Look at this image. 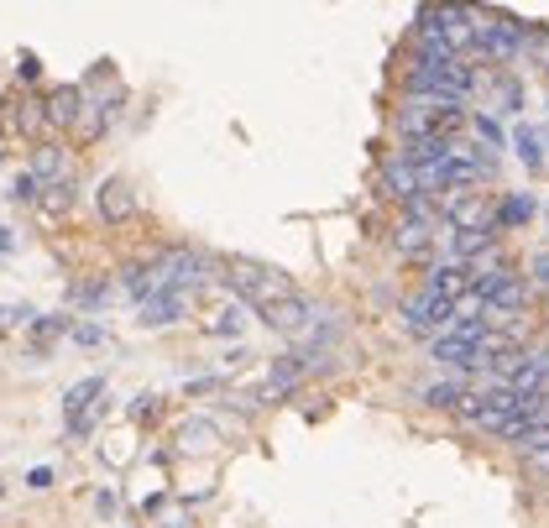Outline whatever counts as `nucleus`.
I'll return each instance as SVG.
<instances>
[{
	"mask_svg": "<svg viewBox=\"0 0 549 528\" xmlns=\"http://www.w3.org/2000/svg\"><path fill=\"white\" fill-rule=\"evenodd\" d=\"M53 121H48V100H16V131L27 136H42Z\"/></svg>",
	"mask_w": 549,
	"mask_h": 528,
	"instance_id": "dca6fc26",
	"label": "nucleus"
},
{
	"mask_svg": "<svg viewBox=\"0 0 549 528\" xmlns=\"http://www.w3.org/2000/svg\"><path fill=\"white\" fill-rule=\"evenodd\" d=\"M450 251H455V262H471V257H482V251H492V231H455Z\"/></svg>",
	"mask_w": 549,
	"mask_h": 528,
	"instance_id": "a211bd4d",
	"label": "nucleus"
},
{
	"mask_svg": "<svg viewBox=\"0 0 549 528\" xmlns=\"http://www.w3.org/2000/svg\"><path fill=\"white\" fill-rule=\"evenodd\" d=\"M32 319V309L27 304H0V335H11V330H21Z\"/></svg>",
	"mask_w": 549,
	"mask_h": 528,
	"instance_id": "5701e85b",
	"label": "nucleus"
},
{
	"mask_svg": "<svg viewBox=\"0 0 549 528\" xmlns=\"http://www.w3.org/2000/svg\"><path fill=\"white\" fill-rule=\"evenodd\" d=\"M534 210H539V204H534V194H508V199L497 204V225H523V220H529Z\"/></svg>",
	"mask_w": 549,
	"mask_h": 528,
	"instance_id": "6ab92c4d",
	"label": "nucleus"
},
{
	"mask_svg": "<svg viewBox=\"0 0 549 528\" xmlns=\"http://www.w3.org/2000/svg\"><path fill=\"white\" fill-rule=\"evenodd\" d=\"M429 293H440L445 304H461V298L471 293V267L466 262H445V267H434L429 272V283H424Z\"/></svg>",
	"mask_w": 549,
	"mask_h": 528,
	"instance_id": "1a4fd4ad",
	"label": "nucleus"
},
{
	"mask_svg": "<svg viewBox=\"0 0 549 528\" xmlns=\"http://www.w3.org/2000/svg\"><path fill=\"white\" fill-rule=\"evenodd\" d=\"M79 298H84V304H105V283H89V288H79Z\"/></svg>",
	"mask_w": 549,
	"mask_h": 528,
	"instance_id": "c756f323",
	"label": "nucleus"
},
{
	"mask_svg": "<svg viewBox=\"0 0 549 528\" xmlns=\"http://www.w3.org/2000/svg\"><path fill=\"white\" fill-rule=\"evenodd\" d=\"M157 272H163V288L189 293L194 283H204V272H210V257H199V251H189V246H173V251H163Z\"/></svg>",
	"mask_w": 549,
	"mask_h": 528,
	"instance_id": "7ed1b4c3",
	"label": "nucleus"
},
{
	"mask_svg": "<svg viewBox=\"0 0 549 528\" xmlns=\"http://www.w3.org/2000/svg\"><path fill=\"white\" fill-rule=\"evenodd\" d=\"M382 189L393 199H403V204H414V199H424V178L408 168L403 157H387V163H382Z\"/></svg>",
	"mask_w": 549,
	"mask_h": 528,
	"instance_id": "6e6552de",
	"label": "nucleus"
},
{
	"mask_svg": "<svg viewBox=\"0 0 549 528\" xmlns=\"http://www.w3.org/2000/svg\"><path fill=\"white\" fill-rule=\"evenodd\" d=\"M173 440H178L183 455H215L220 450V424L215 419H183Z\"/></svg>",
	"mask_w": 549,
	"mask_h": 528,
	"instance_id": "0eeeda50",
	"label": "nucleus"
},
{
	"mask_svg": "<svg viewBox=\"0 0 549 528\" xmlns=\"http://www.w3.org/2000/svg\"><path fill=\"white\" fill-rule=\"evenodd\" d=\"M100 215H105L110 225H121V220L136 215V194H131L126 178H105V183H100Z\"/></svg>",
	"mask_w": 549,
	"mask_h": 528,
	"instance_id": "9b49d317",
	"label": "nucleus"
},
{
	"mask_svg": "<svg viewBox=\"0 0 549 528\" xmlns=\"http://www.w3.org/2000/svg\"><path fill=\"white\" fill-rule=\"evenodd\" d=\"M74 340H79V346H100L105 330H100V325H79V330H74Z\"/></svg>",
	"mask_w": 549,
	"mask_h": 528,
	"instance_id": "c85d7f7f",
	"label": "nucleus"
},
{
	"mask_svg": "<svg viewBox=\"0 0 549 528\" xmlns=\"http://www.w3.org/2000/svg\"><path fill=\"white\" fill-rule=\"evenodd\" d=\"M6 251H16V236L6 231V225H0V257H6Z\"/></svg>",
	"mask_w": 549,
	"mask_h": 528,
	"instance_id": "7c9ffc66",
	"label": "nucleus"
},
{
	"mask_svg": "<svg viewBox=\"0 0 549 528\" xmlns=\"http://www.w3.org/2000/svg\"><path fill=\"white\" fill-rule=\"evenodd\" d=\"M513 147H518V157H523L529 168H544V136H539L534 126H518V131H513Z\"/></svg>",
	"mask_w": 549,
	"mask_h": 528,
	"instance_id": "aec40b11",
	"label": "nucleus"
},
{
	"mask_svg": "<svg viewBox=\"0 0 549 528\" xmlns=\"http://www.w3.org/2000/svg\"><path fill=\"white\" fill-rule=\"evenodd\" d=\"M152 413H157V398H131V419H136V424L152 419Z\"/></svg>",
	"mask_w": 549,
	"mask_h": 528,
	"instance_id": "cd10ccee",
	"label": "nucleus"
},
{
	"mask_svg": "<svg viewBox=\"0 0 549 528\" xmlns=\"http://www.w3.org/2000/svg\"><path fill=\"white\" fill-rule=\"evenodd\" d=\"M450 309L455 304H445V298L440 293H414V298H408V304H403V319H408V330H414V335H429L434 325H445V319H450Z\"/></svg>",
	"mask_w": 549,
	"mask_h": 528,
	"instance_id": "39448f33",
	"label": "nucleus"
},
{
	"mask_svg": "<svg viewBox=\"0 0 549 528\" xmlns=\"http://www.w3.org/2000/svg\"><path fill=\"white\" fill-rule=\"evenodd\" d=\"M529 278H534V283H544V288H549V251H539V257H534V262H529Z\"/></svg>",
	"mask_w": 549,
	"mask_h": 528,
	"instance_id": "bb28decb",
	"label": "nucleus"
},
{
	"mask_svg": "<svg viewBox=\"0 0 549 528\" xmlns=\"http://www.w3.org/2000/svg\"><path fill=\"white\" fill-rule=\"evenodd\" d=\"M497 100H502V110H518L523 105V84L518 79H502L497 84Z\"/></svg>",
	"mask_w": 549,
	"mask_h": 528,
	"instance_id": "a878e982",
	"label": "nucleus"
},
{
	"mask_svg": "<svg viewBox=\"0 0 549 528\" xmlns=\"http://www.w3.org/2000/svg\"><path fill=\"white\" fill-rule=\"evenodd\" d=\"M429 351H434V361L461 366V372H476V366H482V346H476V340H466V335H440Z\"/></svg>",
	"mask_w": 549,
	"mask_h": 528,
	"instance_id": "9d476101",
	"label": "nucleus"
},
{
	"mask_svg": "<svg viewBox=\"0 0 549 528\" xmlns=\"http://www.w3.org/2000/svg\"><path fill=\"white\" fill-rule=\"evenodd\" d=\"M100 398H105V377H84V382H74V387L63 393V413H68V424H79V419H84V413L95 408Z\"/></svg>",
	"mask_w": 549,
	"mask_h": 528,
	"instance_id": "4468645a",
	"label": "nucleus"
},
{
	"mask_svg": "<svg viewBox=\"0 0 549 528\" xmlns=\"http://www.w3.org/2000/svg\"><path fill=\"white\" fill-rule=\"evenodd\" d=\"M445 215H450L455 231H497V215H492L487 194H471V189L445 194Z\"/></svg>",
	"mask_w": 549,
	"mask_h": 528,
	"instance_id": "20e7f679",
	"label": "nucleus"
},
{
	"mask_svg": "<svg viewBox=\"0 0 549 528\" xmlns=\"http://www.w3.org/2000/svg\"><path fill=\"white\" fill-rule=\"evenodd\" d=\"M523 42H529V27H518V21H508V16H476V53L518 58Z\"/></svg>",
	"mask_w": 549,
	"mask_h": 528,
	"instance_id": "f03ea898",
	"label": "nucleus"
},
{
	"mask_svg": "<svg viewBox=\"0 0 549 528\" xmlns=\"http://www.w3.org/2000/svg\"><path fill=\"white\" fill-rule=\"evenodd\" d=\"M471 131L482 136V147H492V152L502 147V126H497L492 116H471Z\"/></svg>",
	"mask_w": 549,
	"mask_h": 528,
	"instance_id": "b1692460",
	"label": "nucleus"
},
{
	"mask_svg": "<svg viewBox=\"0 0 549 528\" xmlns=\"http://www.w3.org/2000/svg\"><path fill=\"white\" fill-rule=\"evenodd\" d=\"M262 319H267V325L278 330V335H309V319H314V309L304 304L299 293H293V298H283V304L262 309Z\"/></svg>",
	"mask_w": 549,
	"mask_h": 528,
	"instance_id": "423d86ee",
	"label": "nucleus"
},
{
	"mask_svg": "<svg viewBox=\"0 0 549 528\" xmlns=\"http://www.w3.org/2000/svg\"><path fill=\"white\" fill-rule=\"evenodd\" d=\"M461 398H466L461 382H434V387H424V403H429V408H461Z\"/></svg>",
	"mask_w": 549,
	"mask_h": 528,
	"instance_id": "412c9836",
	"label": "nucleus"
},
{
	"mask_svg": "<svg viewBox=\"0 0 549 528\" xmlns=\"http://www.w3.org/2000/svg\"><path fill=\"white\" fill-rule=\"evenodd\" d=\"M210 335H241V304H225L210 314V325H204Z\"/></svg>",
	"mask_w": 549,
	"mask_h": 528,
	"instance_id": "4be33fe9",
	"label": "nucleus"
},
{
	"mask_svg": "<svg viewBox=\"0 0 549 528\" xmlns=\"http://www.w3.org/2000/svg\"><path fill=\"white\" fill-rule=\"evenodd\" d=\"M225 283H231V293L241 298V304L251 309H272L283 304V298H293V278L267 262H251V257H225Z\"/></svg>",
	"mask_w": 549,
	"mask_h": 528,
	"instance_id": "f257e3e1",
	"label": "nucleus"
},
{
	"mask_svg": "<svg viewBox=\"0 0 549 528\" xmlns=\"http://www.w3.org/2000/svg\"><path fill=\"white\" fill-rule=\"evenodd\" d=\"M79 110H84V95H79L74 84H63V89H53V95H48V121L53 126H74Z\"/></svg>",
	"mask_w": 549,
	"mask_h": 528,
	"instance_id": "2eb2a0df",
	"label": "nucleus"
},
{
	"mask_svg": "<svg viewBox=\"0 0 549 528\" xmlns=\"http://www.w3.org/2000/svg\"><path fill=\"white\" fill-rule=\"evenodd\" d=\"M189 309V293H178V288H163L157 298H147L142 304V325H152V330H163V325H173V319Z\"/></svg>",
	"mask_w": 549,
	"mask_h": 528,
	"instance_id": "ddd939ff",
	"label": "nucleus"
},
{
	"mask_svg": "<svg viewBox=\"0 0 549 528\" xmlns=\"http://www.w3.org/2000/svg\"><path fill=\"white\" fill-rule=\"evenodd\" d=\"M68 335V314H48V319H37V335H32V356H48L53 351V340Z\"/></svg>",
	"mask_w": 549,
	"mask_h": 528,
	"instance_id": "f3484780",
	"label": "nucleus"
},
{
	"mask_svg": "<svg viewBox=\"0 0 549 528\" xmlns=\"http://www.w3.org/2000/svg\"><path fill=\"white\" fill-rule=\"evenodd\" d=\"M11 199H21V204H32V199H37V173H32V168L11 178Z\"/></svg>",
	"mask_w": 549,
	"mask_h": 528,
	"instance_id": "393cba45",
	"label": "nucleus"
},
{
	"mask_svg": "<svg viewBox=\"0 0 549 528\" xmlns=\"http://www.w3.org/2000/svg\"><path fill=\"white\" fill-rule=\"evenodd\" d=\"M32 173H37V183H48V189H63L68 173H74V163H68V147H37V152H32Z\"/></svg>",
	"mask_w": 549,
	"mask_h": 528,
	"instance_id": "f8f14e48",
	"label": "nucleus"
}]
</instances>
